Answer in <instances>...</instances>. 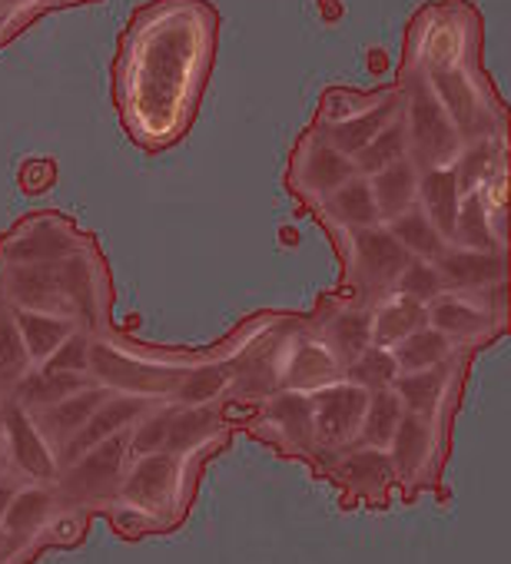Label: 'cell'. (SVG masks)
I'll use <instances>...</instances> for the list:
<instances>
[{
	"label": "cell",
	"instance_id": "cell-24",
	"mask_svg": "<svg viewBox=\"0 0 511 564\" xmlns=\"http://www.w3.org/2000/svg\"><path fill=\"white\" fill-rule=\"evenodd\" d=\"M31 372V359L24 349V339L18 333L14 306L0 296V402H8L14 386Z\"/></svg>",
	"mask_w": 511,
	"mask_h": 564
},
{
	"label": "cell",
	"instance_id": "cell-1",
	"mask_svg": "<svg viewBox=\"0 0 511 564\" xmlns=\"http://www.w3.org/2000/svg\"><path fill=\"white\" fill-rule=\"evenodd\" d=\"M219 44L209 0H146L117 41L110 90L123 133L143 153H163L193 130Z\"/></svg>",
	"mask_w": 511,
	"mask_h": 564
},
{
	"label": "cell",
	"instance_id": "cell-32",
	"mask_svg": "<svg viewBox=\"0 0 511 564\" xmlns=\"http://www.w3.org/2000/svg\"><path fill=\"white\" fill-rule=\"evenodd\" d=\"M41 554H44V547H41V544H31V541H14L11 547L0 551V564H34Z\"/></svg>",
	"mask_w": 511,
	"mask_h": 564
},
{
	"label": "cell",
	"instance_id": "cell-3",
	"mask_svg": "<svg viewBox=\"0 0 511 564\" xmlns=\"http://www.w3.org/2000/svg\"><path fill=\"white\" fill-rule=\"evenodd\" d=\"M213 452H150L133 455L123 468L107 521L123 538H146L173 531L186 521L203 468Z\"/></svg>",
	"mask_w": 511,
	"mask_h": 564
},
{
	"label": "cell",
	"instance_id": "cell-5",
	"mask_svg": "<svg viewBox=\"0 0 511 564\" xmlns=\"http://www.w3.org/2000/svg\"><path fill=\"white\" fill-rule=\"evenodd\" d=\"M319 226L326 229L339 256L336 293L352 296L369 310H376L385 296L395 293V282L412 256L395 242V236L382 223L359 226V229H346L333 223H319Z\"/></svg>",
	"mask_w": 511,
	"mask_h": 564
},
{
	"label": "cell",
	"instance_id": "cell-35",
	"mask_svg": "<svg viewBox=\"0 0 511 564\" xmlns=\"http://www.w3.org/2000/svg\"><path fill=\"white\" fill-rule=\"evenodd\" d=\"M0 478H8V465H4V445H0Z\"/></svg>",
	"mask_w": 511,
	"mask_h": 564
},
{
	"label": "cell",
	"instance_id": "cell-31",
	"mask_svg": "<svg viewBox=\"0 0 511 564\" xmlns=\"http://www.w3.org/2000/svg\"><path fill=\"white\" fill-rule=\"evenodd\" d=\"M87 366H90V336L80 333V329H74V333L61 343V349L44 362V369L80 372V376H87Z\"/></svg>",
	"mask_w": 511,
	"mask_h": 564
},
{
	"label": "cell",
	"instance_id": "cell-27",
	"mask_svg": "<svg viewBox=\"0 0 511 564\" xmlns=\"http://www.w3.org/2000/svg\"><path fill=\"white\" fill-rule=\"evenodd\" d=\"M385 229L395 236V242H399L409 256L425 259V262H435V259L448 249V242L432 229V223H428L418 209H412V213H405V216L385 223Z\"/></svg>",
	"mask_w": 511,
	"mask_h": 564
},
{
	"label": "cell",
	"instance_id": "cell-14",
	"mask_svg": "<svg viewBox=\"0 0 511 564\" xmlns=\"http://www.w3.org/2000/svg\"><path fill=\"white\" fill-rule=\"evenodd\" d=\"M306 326L336 356V362L343 369L362 349L372 346V310L352 296L336 293V290L329 296H323L313 313H306Z\"/></svg>",
	"mask_w": 511,
	"mask_h": 564
},
{
	"label": "cell",
	"instance_id": "cell-25",
	"mask_svg": "<svg viewBox=\"0 0 511 564\" xmlns=\"http://www.w3.org/2000/svg\"><path fill=\"white\" fill-rule=\"evenodd\" d=\"M389 352H392L399 372H422V369L442 366V362L455 352V346H452L442 333H435V329L425 323L422 329H415L412 336H405V339H402L399 346H392Z\"/></svg>",
	"mask_w": 511,
	"mask_h": 564
},
{
	"label": "cell",
	"instance_id": "cell-34",
	"mask_svg": "<svg viewBox=\"0 0 511 564\" xmlns=\"http://www.w3.org/2000/svg\"><path fill=\"white\" fill-rule=\"evenodd\" d=\"M14 541H18V538H11V534H8L4 528H0V551H4V547H11Z\"/></svg>",
	"mask_w": 511,
	"mask_h": 564
},
{
	"label": "cell",
	"instance_id": "cell-28",
	"mask_svg": "<svg viewBox=\"0 0 511 564\" xmlns=\"http://www.w3.org/2000/svg\"><path fill=\"white\" fill-rule=\"evenodd\" d=\"M395 376H399V366H395L392 352H389V349H382V346H369V349H362V352L346 366V382L359 386L362 392L392 389Z\"/></svg>",
	"mask_w": 511,
	"mask_h": 564
},
{
	"label": "cell",
	"instance_id": "cell-23",
	"mask_svg": "<svg viewBox=\"0 0 511 564\" xmlns=\"http://www.w3.org/2000/svg\"><path fill=\"white\" fill-rule=\"evenodd\" d=\"M14 316H18V333H21V339H24L31 369L44 366V362L61 349V343L77 329L70 319L47 316V313H24V310H14Z\"/></svg>",
	"mask_w": 511,
	"mask_h": 564
},
{
	"label": "cell",
	"instance_id": "cell-17",
	"mask_svg": "<svg viewBox=\"0 0 511 564\" xmlns=\"http://www.w3.org/2000/svg\"><path fill=\"white\" fill-rule=\"evenodd\" d=\"M435 269L442 275L445 293H481V290L508 286V252L448 246L435 259Z\"/></svg>",
	"mask_w": 511,
	"mask_h": 564
},
{
	"label": "cell",
	"instance_id": "cell-29",
	"mask_svg": "<svg viewBox=\"0 0 511 564\" xmlns=\"http://www.w3.org/2000/svg\"><path fill=\"white\" fill-rule=\"evenodd\" d=\"M395 293H402V296H409V300H415V303H432L435 296H442L445 293V286H442V275H438V269H435V262H425V259H409V265L402 269V275H399V282H395Z\"/></svg>",
	"mask_w": 511,
	"mask_h": 564
},
{
	"label": "cell",
	"instance_id": "cell-2",
	"mask_svg": "<svg viewBox=\"0 0 511 564\" xmlns=\"http://www.w3.org/2000/svg\"><path fill=\"white\" fill-rule=\"evenodd\" d=\"M0 296L24 313L70 319L87 336L113 326V275L97 239L54 209L0 236Z\"/></svg>",
	"mask_w": 511,
	"mask_h": 564
},
{
	"label": "cell",
	"instance_id": "cell-11",
	"mask_svg": "<svg viewBox=\"0 0 511 564\" xmlns=\"http://www.w3.org/2000/svg\"><path fill=\"white\" fill-rule=\"evenodd\" d=\"M448 435H442L428 419L405 412L392 442L389 458L399 478V491L405 498H418L428 491H442V471L448 458Z\"/></svg>",
	"mask_w": 511,
	"mask_h": 564
},
{
	"label": "cell",
	"instance_id": "cell-10",
	"mask_svg": "<svg viewBox=\"0 0 511 564\" xmlns=\"http://www.w3.org/2000/svg\"><path fill=\"white\" fill-rule=\"evenodd\" d=\"M309 468H316L343 495L346 505L382 508L392 501V495H399V478L385 448L349 445L339 452H319Z\"/></svg>",
	"mask_w": 511,
	"mask_h": 564
},
{
	"label": "cell",
	"instance_id": "cell-7",
	"mask_svg": "<svg viewBox=\"0 0 511 564\" xmlns=\"http://www.w3.org/2000/svg\"><path fill=\"white\" fill-rule=\"evenodd\" d=\"M425 319L435 333H442L455 349L481 352L508 333V306L504 286L481 293H442L425 303Z\"/></svg>",
	"mask_w": 511,
	"mask_h": 564
},
{
	"label": "cell",
	"instance_id": "cell-9",
	"mask_svg": "<svg viewBox=\"0 0 511 564\" xmlns=\"http://www.w3.org/2000/svg\"><path fill=\"white\" fill-rule=\"evenodd\" d=\"M127 462H130V432H120V435L97 442L74 462H67L54 485L67 505L87 511L90 518L107 514V508L113 505V495L120 488Z\"/></svg>",
	"mask_w": 511,
	"mask_h": 564
},
{
	"label": "cell",
	"instance_id": "cell-30",
	"mask_svg": "<svg viewBox=\"0 0 511 564\" xmlns=\"http://www.w3.org/2000/svg\"><path fill=\"white\" fill-rule=\"evenodd\" d=\"M170 405L173 402L156 405L153 412H146L130 429V458L133 455H150V452H160L163 448V442H166V422H170Z\"/></svg>",
	"mask_w": 511,
	"mask_h": 564
},
{
	"label": "cell",
	"instance_id": "cell-13",
	"mask_svg": "<svg viewBox=\"0 0 511 564\" xmlns=\"http://www.w3.org/2000/svg\"><path fill=\"white\" fill-rule=\"evenodd\" d=\"M0 445H4L8 478L14 485H54L61 475L57 455L37 432L28 409L18 402H0Z\"/></svg>",
	"mask_w": 511,
	"mask_h": 564
},
{
	"label": "cell",
	"instance_id": "cell-4",
	"mask_svg": "<svg viewBox=\"0 0 511 564\" xmlns=\"http://www.w3.org/2000/svg\"><path fill=\"white\" fill-rule=\"evenodd\" d=\"M206 359V349H160L137 343L133 336L110 326L100 336H90V366L87 376L94 386L110 392L143 395L156 402H173L180 382Z\"/></svg>",
	"mask_w": 511,
	"mask_h": 564
},
{
	"label": "cell",
	"instance_id": "cell-6",
	"mask_svg": "<svg viewBox=\"0 0 511 564\" xmlns=\"http://www.w3.org/2000/svg\"><path fill=\"white\" fill-rule=\"evenodd\" d=\"M11 538L47 547H77L90 531V514L67 505L57 485H18L11 508L0 521Z\"/></svg>",
	"mask_w": 511,
	"mask_h": 564
},
{
	"label": "cell",
	"instance_id": "cell-15",
	"mask_svg": "<svg viewBox=\"0 0 511 564\" xmlns=\"http://www.w3.org/2000/svg\"><path fill=\"white\" fill-rule=\"evenodd\" d=\"M313 402V422H316V442L319 452H339L359 442L362 415L369 392H362L352 382H336L309 395Z\"/></svg>",
	"mask_w": 511,
	"mask_h": 564
},
{
	"label": "cell",
	"instance_id": "cell-8",
	"mask_svg": "<svg viewBox=\"0 0 511 564\" xmlns=\"http://www.w3.org/2000/svg\"><path fill=\"white\" fill-rule=\"evenodd\" d=\"M246 419H229L232 425L239 422L249 435H256L273 452L313 465L319 455L316 442V422H313V402L306 392H273L270 399L242 409Z\"/></svg>",
	"mask_w": 511,
	"mask_h": 564
},
{
	"label": "cell",
	"instance_id": "cell-22",
	"mask_svg": "<svg viewBox=\"0 0 511 564\" xmlns=\"http://www.w3.org/2000/svg\"><path fill=\"white\" fill-rule=\"evenodd\" d=\"M428 319H425V306L402 296V293H392L385 296L376 310H372V346H382V349H392L399 346L405 336H412L415 329H422Z\"/></svg>",
	"mask_w": 511,
	"mask_h": 564
},
{
	"label": "cell",
	"instance_id": "cell-12",
	"mask_svg": "<svg viewBox=\"0 0 511 564\" xmlns=\"http://www.w3.org/2000/svg\"><path fill=\"white\" fill-rule=\"evenodd\" d=\"M349 176H352V163L309 123L296 137L290 163H286V189H290V196L309 213L339 183H346Z\"/></svg>",
	"mask_w": 511,
	"mask_h": 564
},
{
	"label": "cell",
	"instance_id": "cell-21",
	"mask_svg": "<svg viewBox=\"0 0 511 564\" xmlns=\"http://www.w3.org/2000/svg\"><path fill=\"white\" fill-rule=\"evenodd\" d=\"M90 376H80V372H61V369H31L11 392V402H18L21 409L34 412V409H44V405H54L61 399H70L84 389H90Z\"/></svg>",
	"mask_w": 511,
	"mask_h": 564
},
{
	"label": "cell",
	"instance_id": "cell-19",
	"mask_svg": "<svg viewBox=\"0 0 511 564\" xmlns=\"http://www.w3.org/2000/svg\"><path fill=\"white\" fill-rule=\"evenodd\" d=\"M418 180H422V173L405 156V147H402V153L395 160H389L382 170L366 176L369 196H372V206H376V216H379L382 226L405 216V213H412V209H418Z\"/></svg>",
	"mask_w": 511,
	"mask_h": 564
},
{
	"label": "cell",
	"instance_id": "cell-33",
	"mask_svg": "<svg viewBox=\"0 0 511 564\" xmlns=\"http://www.w3.org/2000/svg\"><path fill=\"white\" fill-rule=\"evenodd\" d=\"M14 491H18V485H14L11 478H0V521H4V514H8V508H11Z\"/></svg>",
	"mask_w": 511,
	"mask_h": 564
},
{
	"label": "cell",
	"instance_id": "cell-18",
	"mask_svg": "<svg viewBox=\"0 0 511 564\" xmlns=\"http://www.w3.org/2000/svg\"><path fill=\"white\" fill-rule=\"evenodd\" d=\"M110 395V389L104 386H90L70 399H61L54 405H44V409H34L28 412L37 425V432L44 435V442L51 445V452L57 455V465H61V455L67 452V445L74 442V435L90 422V415L97 412V405Z\"/></svg>",
	"mask_w": 511,
	"mask_h": 564
},
{
	"label": "cell",
	"instance_id": "cell-26",
	"mask_svg": "<svg viewBox=\"0 0 511 564\" xmlns=\"http://www.w3.org/2000/svg\"><path fill=\"white\" fill-rule=\"evenodd\" d=\"M402 415H405V409H402V402H399V395L392 389L369 392V402H366V415H362V429H359V442L356 445L389 448V442H392Z\"/></svg>",
	"mask_w": 511,
	"mask_h": 564
},
{
	"label": "cell",
	"instance_id": "cell-20",
	"mask_svg": "<svg viewBox=\"0 0 511 564\" xmlns=\"http://www.w3.org/2000/svg\"><path fill=\"white\" fill-rule=\"evenodd\" d=\"M461 189H458V176L455 166L452 170H432L418 180V213L432 223V229L452 246V232H455V219L461 209Z\"/></svg>",
	"mask_w": 511,
	"mask_h": 564
},
{
	"label": "cell",
	"instance_id": "cell-16",
	"mask_svg": "<svg viewBox=\"0 0 511 564\" xmlns=\"http://www.w3.org/2000/svg\"><path fill=\"white\" fill-rule=\"evenodd\" d=\"M346 379V369L336 362V356L309 333L306 316L303 323L290 333L286 339V356H283V379H280V392H319L326 386H336Z\"/></svg>",
	"mask_w": 511,
	"mask_h": 564
}]
</instances>
